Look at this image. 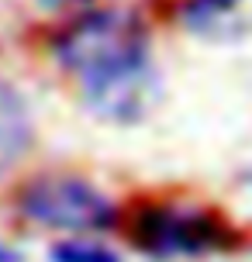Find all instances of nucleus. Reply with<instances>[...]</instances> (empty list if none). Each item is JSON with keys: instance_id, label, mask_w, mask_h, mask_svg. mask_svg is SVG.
<instances>
[{"instance_id": "obj_8", "label": "nucleus", "mask_w": 252, "mask_h": 262, "mask_svg": "<svg viewBox=\"0 0 252 262\" xmlns=\"http://www.w3.org/2000/svg\"><path fill=\"white\" fill-rule=\"evenodd\" d=\"M0 262H25V252L17 249V245H11V242H4V238H0Z\"/></svg>"}, {"instance_id": "obj_3", "label": "nucleus", "mask_w": 252, "mask_h": 262, "mask_svg": "<svg viewBox=\"0 0 252 262\" xmlns=\"http://www.w3.org/2000/svg\"><path fill=\"white\" fill-rule=\"evenodd\" d=\"M124 238L149 262H200L239 249L225 214L186 196H152L128 207Z\"/></svg>"}, {"instance_id": "obj_1", "label": "nucleus", "mask_w": 252, "mask_h": 262, "mask_svg": "<svg viewBox=\"0 0 252 262\" xmlns=\"http://www.w3.org/2000/svg\"><path fill=\"white\" fill-rule=\"evenodd\" d=\"M45 52L100 121L135 124L159 100L156 38L142 7L90 4L59 17L45 38Z\"/></svg>"}, {"instance_id": "obj_6", "label": "nucleus", "mask_w": 252, "mask_h": 262, "mask_svg": "<svg viewBox=\"0 0 252 262\" xmlns=\"http://www.w3.org/2000/svg\"><path fill=\"white\" fill-rule=\"evenodd\" d=\"M49 262H124V255L104 238H55Z\"/></svg>"}, {"instance_id": "obj_4", "label": "nucleus", "mask_w": 252, "mask_h": 262, "mask_svg": "<svg viewBox=\"0 0 252 262\" xmlns=\"http://www.w3.org/2000/svg\"><path fill=\"white\" fill-rule=\"evenodd\" d=\"M170 17L200 41L252 38V0H173Z\"/></svg>"}, {"instance_id": "obj_2", "label": "nucleus", "mask_w": 252, "mask_h": 262, "mask_svg": "<svg viewBox=\"0 0 252 262\" xmlns=\"http://www.w3.org/2000/svg\"><path fill=\"white\" fill-rule=\"evenodd\" d=\"M14 214L55 238H104L124 228L128 207L87 172L41 169L14 186Z\"/></svg>"}, {"instance_id": "obj_7", "label": "nucleus", "mask_w": 252, "mask_h": 262, "mask_svg": "<svg viewBox=\"0 0 252 262\" xmlns=\"http://www.w3.org/2000/svg\"><path fill=\"white\" fill-rule=\"evenodd\" d=\"M45 14H55V17H69V14L83 11V7H90L97 0H35Z\"/></svg>"}, {"instance_id": "obj_5", "label": "nucleus", "mask_w": 252, "mask_h": 262, "mask_svg": "<svg viewBox=\"0 0 252 262\" xmlns=\"http://www.w3.org/2000/svg\"><path fill=\"white\" fill-rule=\"evenodd\" d=\"M38 145V121L28 93L0 73V183L28 162Z\"/></svg>"}]
</instances>
